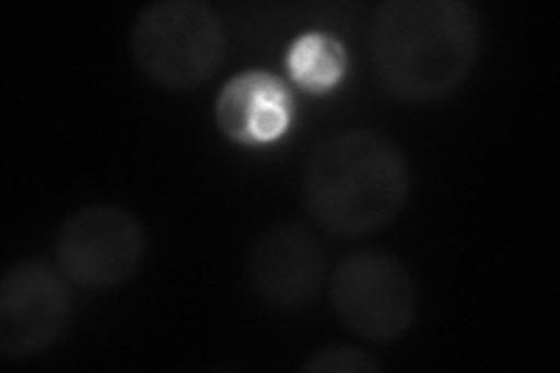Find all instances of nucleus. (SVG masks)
<instances>
[{
    "label": "nucleus",
    "mask_w": 560,
    "mask_h": 373,
    "mask_svg": "<svg viewBox=\"0 0 560 373\" xmlns=\"http://www.w3.org/2000/svg\"><path fill=\"white\" fill-rule=\"evenodd\" d=\"M481 35V16L465 0H388L370 28L374 73L399 101H442L471 75Z\"/></svg>",
    "instance_id": "1"
},
{
    "label": "nucleus",
    "mask_w": 560,
    "mask_h": 373,
    "mask_svg": "<svg viewBox=\"0 0 560 373\" xmlns=\"http://www.w3.org/2000/svg\"><path fill=\"white\" fill-rule=\"evenodd\" d=\"M411 173L401 150L370 129L325 138L302 175L308 218L337 238H362L388 226L405 210Z\"/></svg>",
    "instance_id": "2"
},
{
    "label": "nucleus",
    "mask_w": 560,
    "mask_h": 373,
    "mask_svg": "<svg viewBox=\"0 0 560 373\" xmlns=\"http://www.w3.org/2000/svg\"><path fill=\"white\" fill-rule=\"evenodd\" d=\"M129 47L150 82L168 92H191L220 70L226 28L220 12L203 0H160L136 16Z\"/></svg>",
    "instance_id": "3"
},
{
    "label": "nucleus",
    "mask_w": 560,
    "mask_h": 373,
    "mask_svg": "<svg viewBox=\"0 0 560 373\" xmlns=\"http://www.w3.org/2000/svg\"><path fill=\"white\" fill-rule=\"evenodd\" d=\"M331 308L362 341L390 343L405 336L418 313V290L397 257L360 250L346 255L331 276Z\"/></svg>",
    "instance_id": "4"
},
{
    "label": "nucleus",
    "mask_w": 560,
    "mask_h": 373,
    "mask_svg": "<svg viewBox=\"0 0 560 373\" xmlns=\"http://www.w3.org/2000/svg\"><path fill=\"white\" fill-rule=\"evenodd\" d=\"M145 229L127 208L94 203L68 215L57 234L61 273L86 290H108L133 278L145 259Z\"/></svg>",
    "instance_id": "5"
},
{
    "label": "nucleus",
    "mask_w": 560,
    "mask_h": 373,
    "mask_svg": "<svg viewBox=\"0 0 560 373\" xmlns=\"http://www.w3.org/2000/svg\"><path fill=\"white\" fill-rule=\"evenodd\" d=\"M66 276L38 259L12 264L0 278V354L28 360L55 346L70 319Z\"/></svg>",
    "instance_id": "6"
},
{
    "label": "nucleus",
    "mask_w": 560,
    "mask_h": 373,
    "mask_svg": "<svg viewBox=\"0 0 560 373\" xmlns=\"http://www.w3.org/2000/svg\"><path fill=\"white\" fill-rule=\"evenodd\" d=\"M327 273V253L306 226L278 224L253 245L248 282L271 308L296 311L313 304Z\"/></svg>",
    "instance_id": "7"
},
{
    "label": "nucleus",
    "mask_w": 560,
    "mask_h": 373,
    "mask_svg": "<svg viewBox=\"0 0 560 373\" xmlns=\"http://www.w3.org/2000/svg\"><path fill=\"white\" fill-rule=\"evenodd\" d=\"M294 119V96L269 70H243L215 98V124L236 145L261 148L283 138Z\"/></svg>",
    "instance_id": "8"
},
{
    "label": "nucleus",
    "mask_w": 560,
    "mask_h": 373,
    "mask_svg": "<svg viewBox=\"0 0 560 373\" xmlns=\"http://www.w3.org/2000/svg\"><path fill=\"white\" fill-rule=\"evenodd\" d=\"M285 68L292 82L306 94H329L346 78L348 51L346 45L327 31H304L292 40Z\"/></svg>",
    "instance_id": "9"
},
{
    "label": "nucleus",
    "mask_w": 560,
    "mask_h": 373,
    "mask_svg": "<svg viewBox=\"0 0 560 373\" xmlns=\"http://www.w3.org/2000/svg\"><path fill=\"white\" fill-rule=\"evenodd\" d=\"M304 373H378L383 366L374 354L355 346H327L308 354L302 364Z\"/></svg>",
    "instance_id": "10"
}]
</instances>
